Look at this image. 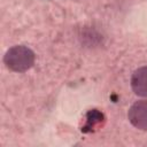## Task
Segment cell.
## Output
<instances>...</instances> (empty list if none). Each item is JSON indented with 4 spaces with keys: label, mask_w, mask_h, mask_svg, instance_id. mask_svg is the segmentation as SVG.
I'll return each instance as SVG.
<instances>
[{
    "label": "cell",
    "mask_w": 147,
    "mask_h": 147,
    "mask_svg": "<svg viewBox=\"0 0 147 147\" xmlns=\"http://www.w3.org/2000/svg\"><path fill=\"white\" fill-rule=\"evenodd\" d=\"M3 62L9 70L15 72H24L33 65L34 53L32 49L23 45L13 46L6 52Z\"/></svg>",
    "instance_id": "1"
},
{
    "label": "cell",
    "mask_w": 147,
    "mask_h": 147,
    "mask_svg": "<svg viewBox=\"0 0 147 147\" xmlns=\"http://www.w3.org/2000/svg\"><path fill=\"white\" fill-rule=\"evenodd\" d=\"M130 123L142 131L147 130V100H140L134 102L127 113Z\"/></svg>",
    "instance_id": "2"
},
{
    "label": "cell",
    "mask_w": 147,
    "mask_h": 147,
    "mask_svg": "<svg viewBox=\"0 0 147 147\" xmlns=\"http://www.w3.org/2000/svg\"><path fill=\"white\" fill-rule=\"evenodd\" d=\"M131 87L137 95L147 96V65L134 70L131 77Z\"/></svg>",
    "instance_id": "3"
},
{
    "label": "cell",
    "mask_w": 147,
    "mask_h": 147,
    "mask_svg": "<svg viewBox=\"0 0 147 147\" xmlns=\"http://www.w3.org/2000/svg\"><path fill=\"white\" fill-rule=\"evenodd\" d=\"M102 119V114H100L96 110H91L87 114V124L90 127H93L95 124H99Z\"/></svg>",
    "instance_id": "4"
}]
</instances>
